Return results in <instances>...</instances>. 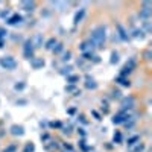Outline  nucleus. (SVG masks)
I'll return each mask as SVG.
<instances>
[{
    "instance_id": "nucleus-1",
    "label": "nucleus",
    "mask_w": 152,
    "mask_h": 152,
    "mask_svg": "<svg viewBox=\"0 0 152 152\" xmlns=\"http://www.w3.org/2000/svg\"><path fill=\"white\" fill-rule=\"evenodd\" d=\"M119 110L123 111H134L138 110V97L135 94H128V96H122V99L119 100Z\"/></svg>"
},
{
    "instance_id": "nucleus-2",
    "label": "nucleus",
    "mask_w": 152,
    "mask_h": 152,
    "mask_svg": "<svg viewBox=\"0 0 152 152\" xmlns=\"http://www.w3.org/2000/svg\"><path fill=\"white\" fill-rule=\"evenodd\" d=\"M135 17H137L138 21L151 20V17H152V3L151 2H140L138 9L135 11Z\"/></svg>"
},
{
    "instance_id": "nucleus-3",
    "label": "nucleus",
    "mask_w": 152,
    "mask_h": 152,
    "mask_svg": "<svg viewBox=\"0 0 152 152\" xmlns=\"http://www.w3.org/2000/svg\"><path fill=\"white\" fill-rule=\"evenodd\" d=\"M114 35L120 43H128L131 38H129V29L125 26V23L122 21H116L114 23Z\"/></svg>"
},
{
    "instance_id": "nucleus-4",
    "label": "nucleus",
    "mask_w": 152,
    "mask_h": 152,
    "mask_svg": "<svg viewBox=\"0 0 152 152\" xmlns=\"http://www.w3.org/2000/svg\"><path fill=\"white\" fill-rule=\"evenodd\" d=\"M17 66H18V62L12 55H5L0 58V67L8 70V72H14L17 69Z\"/></svg>"
},
{
    "instance_id": "nucleus-5",
    "label": "nucleus",
    "mask_w": 152,
    "mask_h": 152,
    "mask_svg": "<svg viewBox=\"0 0 152 152\" xmlns=\"http://www.w3.org/2000/svg\"><path fill=\"white\" fill-rule=\"evenodd\" d=\"M35 52H37V50L31 46L29 40L26 38V40L23 41V44H21V55H23V58H24V59H28V61H31L32 58H35V56H37V55H35Z\"/></svg>"
},
{
    "instance_id": "nucleus-6",
    "label": "nucleus",
    "mask_w": 152,
    "mask_h": 152,
    "mask_svg": "<svg viewBox=\"0 0 152 152\" xmlns=\"http://www.w3.org/2000/svg\"><path fill=\"white\" fill-rule=\"evenodd\" d=\"M29 43H31V46L35 49V50H38V49H41L43 46H44V41H46V37L43 35V34H40V32H35V34H32L29 38Z\"/></svg>"
},
{
    "instance_id": "nucleus-7",
    "label": "nucleus",
    "mask_w": 152,
    "mask_h": 152,
    "mask_svg": "<svg viewBox=\"0 0 152 152\" xmlns=\"http://www.w3.org/2000/svg\"><path fill=\"white\" fill-rule=\"evenodd\" d=\"M78 49H79L81 53H85V52H96L94 44H93L90 40H88V38H84V40L78 44Z\"/></svg>"
},
{
    "instance_id": "nucleus-8",
    "label": "nucleus",
    "mask_w": 152,
    "mask_h": 152,
    "mask_svg": "<svg viewBox=\"0 0 152 152\" xmlns=\"http://www.w3.org/2000/svg\"><path fill=\"white\" fill-rule=\"evenodd\" d=\"M20 8L24 11V12H35L38 8H40V2H35V0H32V2H29V0H26V2H20Z\"/></svg>"
},
{
    "instance_id": "nucleus-9",
    "label": "nucleus",
    "mask_w": 152,
    "mask_h": 152,
    "mask_svg": "<svg viewBox=\"0 0 152 152\" xmlns=\"http://www.w3.org/2000/svg\"><path fill=\"white\" fill-rule=\"evenodd\" d=\"M107 94H108L107 97H108L110 100H120V99H122V96H123L122 90H120L119 87H116V85H111Z\"/></svg>"
},
{
    "instance_id": "nucleus-10",
    "label": "nucleus",
    "mask_w": 152,
    "mask_h": 152,
    "mask_svg": "<svg viewBox=\"0 0 152 152\" xmlns=\"http://www.w3.org/2000/svg\"><path fill=\"white\" fill-rule=\"evenodd\" d=\"M5 21H6L8 26H20V24L24 23V18H23L20 14L14 12V14H11V17H9L8 20H5Z\"/></svg>"
},
{
    "instance_id": "nucleus-11",
    "label": "nucleus",
    "mask_w": 152,
    "mask_h": 152,
    "mask_svg": "<svg viewBox=\"0 0 152 152\" xmlns=\"http://www.w3.org/2000/svg\"><path fill=\"white\" fill-rule=\"evenodd\" d=\"M58 59H59V62H61V66L70 64V61L73 59V50H72V49H66L64 52L58 56Z\"/></svg>"
},
{
    "instance_id": "nucleus-12",
    "label": "nucleus",
    "mask_w": 152,
    "mask_h": 152,
    "mask_svg": "<svg viewBox=\"0 0 152 152\" xmlns=\"http://www.w3.org/2000/svg\"><path fill=\"white\" fill-rule=\"evenodd\" d=\"M8 134L9 135H12V137H23L24 135V126L23 125H12L11 128H9V131H8Z\"/></svg>"
},
{
    "instance_id": "nucleus-13",
    "label": "nucleus",
    "mask_w": 152,
    "mask_h": 152,
    "mask_svg": "<svg viewBox=\"0 0 152 152\" xmlns=\"http://www.w3.org/2000/svg\"><path fill=\"white\" fill-rule=\"evenodd\" d=\"M84 87L87 88V90H97L99 88V84L93 79V76H90V75H85V78H84Z\"/></svg>"
},
{
    "instance_id": "nucleus-14",
    "label": "nucleus",
    "mask_w": 152,
    "mask_h": 152,
    "mask_svg": "<svg viewBox=\"0 0 152 152\" xmlns=\"http://www.w3.org/2000/svg\"><path fill=\"white\" fill-rule=\"evenodd\" d=\"M140 61H143L145 64H151V61H152V47L151 46L145 47L140 52Z\"/></svg>"
},
{
    "instance_id": "nucleus-15",
    "label": "nucleus",
    "mask_w": 152,
    "mask_h": 152,
    "mask_svg": "<svg viewBox=\"0 0 152 152\" xmlns=\"http://www.w3.org/2000/svg\"><path fill=\"white\" fill-rule=\"evenodd\" d=\"M85 14H87V9H85V8H79V11H76V14H75V17H73V26H75V28L79 26V24L84 21Z\"/></svg>"
},
{
    "instance_id": "nucleus-16",
    "label": "nucleus",
    "mask_w": 152,
    "mask_h": 152,
    "mask_svg": "<svg viewBox=\"0 0 152 152\" xmlns=\"http://www.w3.org/2000/svg\"><path fill=\"white\" fill-rule=\"evenodd\" d=\"M129 38L131 40H145L146 38V34L140 29V28H134V29H129Z\"/></svg>"
},
{
    "instance_id": "nucleus-17",
    "label": "nucleus",
    "mask_w": 152,
    "mask_h": 152,
    "mask_svg": "<svg viewBox=\"0 0 152 152\" xmlns=\"http://www.w3.org/2000/svg\"><path fill=\"white\" fill-rule=\"evenodd\" d=\"M59 40L55 37V35H52V37H49L47 40L44 41V46H43V49L44 50H47V52H52V49L56 46V43H58Z\"/></svg>"
},
{
    "instance_id": "nucleus-18",
    "label": "nucleus",
    "mask_w": 152,
    "mask_h": 152,
    "mask_svg": "<svg viewBox=\"0 0 152 152\" xmlns=\"http://www.w3.org/2000/svg\"><path fill=\"white\" fill-rule=\"evenodd\" d=\"M29 64H31V67L34 69V70H40V69H43L44 67V58H41V56H35V58H32L31 61H29Z\"/></svg>"
},
{
    "instance_id": "nucleus-19",
    "label": "nucleus",
    "mask_w": 152,
    "mask_h": 152,
    "mask_svg": "<svg viewBox=\"0 0 152 152\" xmlns=\"http://www.w3.org/2000/svg\"><path fill=\"white\" fill-rule=\"evenodd\" d=\"M114 85H119V87H125V88H129L132 84H131V79L129 78H123V76H116V78H114Z\"/></svg>"
},
{
    "instance_id": "nucleus-20",
    "label": "nucleus",
    "mask_w": 152,
    "mask_h": 152,
    "mask_svg": "<svg viewBox=\"0 0 152 152\" xmlns=\"http://www.w3.org/2000/svg\"><path fill=\"white\" fill-rule=\"evenodd\" d=\"M59 132L64 135V137L70 138V137L75 134V128H73V125H72V123H67V125L64 123V125H62V128L59 129Z\"/></svg>"
},
{
    "instance_id": "nucleus-21",
    "label": "nucleus",
    "mask_w": 152,
    "mask_h": 152,
    "mask_svg": "<svg viewBox=\"0 0 152 152\" xmlns=\"http://www.w3.org/2000/svg\"><path fill=\"white\" fill-rule=\"evenodd\" d=\"M20 149V142H11V143H6V146L0 149V152H18Z\"/></svg>"
},
{
    "instance_id": "nucleus-22",
    "label": "nucleus",
    "mask_w": 152,
    "mask_h": 152,
    "mask_svg": "<svg viewBox=\"0 0 152 152\" xmlns=\"http://www.w3.org/2000/svg\"><path fill=\"white\" fill-rule=\"evenodd\" d=\"M142 140V134H138V132H134V134H129L128 135V138H126V146H132V145H135L137 142H140Z\"/></svg>"
},
{
    "instance_id": "nucleus-23",
    "label": "nucleus",
    "mask_w": 152,
    "mask_h": 152,
    "mask_svg": "<svg viewBox=\"0 0 152 152\" xmlns=\"http://www.w3.org/2000/svg\"><path fill=\"white\" fill-rule=\"evenodd\" d=\"M73 70H75V66H72V64H64V66H61V67L58 69V73H59V75H62V76H66V78H67L69 75L75 73Z\"/></svg>"
},
{
    "instance_id": "nucleus-24",
    "label": "nucleus",
    "mask_w": 152,
    "mask_h": 152,
    "mask_svg": "<svg viewBox=\"0 0 152 152\" xmlns=\"http://www.w3.org/2000/svg\"><path fill=\"white\" fill-rule=\"evenodd\" d=\"M128 151H129V152H145V151H146V143H145L143 140H140V142H137L135 145L129 146Z\"/></svg>"
},
{
    "instance_id": "nucleus-25",
    "label": "nucleus",
    "mask_w": 152,
    "mask_h": 152,
    "mask_svg": "<svg viewBox=\"0 0 152 152\" xmlns=\"http://www.w3.org/2000/svg\"><path fill=\"white\" fill-rule=\"evenodd\" d=\"M64 50H66V44L62 43V41H58L56 46L52 49V55H53V58H58L62 52H64Z\"/></svg>"
},
{
    "instance_id": "nucleus-26",
    "label": "nucleus",
    "mask_w": 152,
    "mask_h": 152,
    "mask_svg": "<svg viewBox=\"0 0 152 152\" xmlns=\"http://www.w3.org/2000/svg\"><path fill=\"white\" fill-rule=\"evenodd\" d=\"M76 67H79V70H82V72H88V69L91 67V64H90V62H87V61H84L79 56V58H76Z\"/></svg>"
},
{
    "instance_id": "nucleus-27",
    "label": "nucleus",
    "mask_w": 152,
    "mask_h": 152,
    "mask_svg": "<svg viewBox=\"0 0 152 152\" xmlns=\"http://www.w3.org/2000/svg\"><path fill=\"white\" fill-rule=\"evenodd\" d=\"M66 81H67V85H78V82H81V76L78 73H72L66 78Z\"/></svg>"
},
{
    "instance_id": "nucleus-28",
    "label": "nucleus",
    "mask_w": 152,
    "mask_h": 152,
    "mask_svg": "<svg viewBox=\"0 0 152 152\" xmlns=\"http://www.w3.org/2000/svg\"><path fill=\"white\" fill-rule=\"evenodd\" d=\"M125 66L128 67L129 70H132V72H134V70L137 69V66H138V58H137L135 55H134V56H131L128 61H126V64H125Z\"/></svg>"
},
{
    "instance_id": "nucleus-29",
    "label": "nucleus",
    "mask_w": 152,
    "mask_h": 152,
    "mask_svg": "<svg viewBox=\"0 0 152 152\" xmlns=\"http://www.w3.org/2000/svg\"><path fill=\"white\" fill-rule=\"evenodd\" d=\"M62 125H64V122H61V120H52V122H47L49 129H55V131H59V129L62 128Z\"/></svg>"
},
{
    "instance_id": "nucleus-30",
    "label": "nucleus",
    "mask_w": 152,
    "mask_h": 152,
    "mask_svg": "<svg viewBox=\"0 0 152 152\" xmlns=\"http://www.w3.org/2000/svg\"><path fill=\"white\" fill-rule=\"evenodd\" d=\"M123 132L122 131H116L114 132V135H113V143L114 145H120V143H123Z\"/></svg>"
},
{
    "instance_id": "nucleus-31",
    "label": "nucleus",
    "mask_w": 152,
    "mask_h": 152,
    "mask_svg": "<svg viewBox=\"0 0 152 152\" xmlns=\"http://www.w3.org/2000/svg\"><path fill=\"white\" fill-rule=\"evenodd\" d=\"M52 132H49V131H43L41 134H40V138H41V142H43V145H46V143H49L50 140H52Z\"/></svg>"
},
{
    "instance_id": "nucleus-32",
    "label": "nucleus",
    "mask_w": 152,
    "mask_h": 152,
    "mask_svg": "<svg viewBox=\"0 0 152 152\" xmlns=\"http://www.w3.org/2000/svg\"><path fill=\"white\" fill-rule=\"evenodd\" d=\"M21 152H35V145L32 142H26L21 148Z\"/></svg>"
},
{
    "instance_id": "nucleus-33",
    "label": "nucleus",
    "mask_w": 152,
    "mask_h": 152,
    "mask_svg": "<svg viewBox=\"0 0 152 152\" xmlns=\"http://www.w3.org/2000/svg\"><path fill=\"white\" fill-rule=\"evenodd\" d=\"M119 59H120V55H119V52H116V50H113L111 52V58H110V64H117L119 62Z\"/></svg>"
},
{
    "instance_id": "nucleus-34",
    "label": "nucleus",
    "mask_w": 152,
    "mask_h": 152,
    "mask_svg": "<svg viewBox=\"0 0 152 152\" xmlns=\"http://www.w3.org/2000/svg\"><path fill=\"white\" fill-rule=\"evenodd\" d=\"M24 88H26V82H24V81H18V82L14 84V90L18 91V93H21Z\"/></svg>"
},
{
    "instance_id": "nucleus-35",
    "label": "nucleus",
    "mask_w": 152,
    "mask_h": 152,
    "mask_svg": "<svg viewBox=\"0 0 152 152\" xmlns=\"http://www.w3.org/2000/svg\"><path fill=\"white\" fill-rule=\"evenodd\" d=\"M76 119H78V122H79V123H82L84 126H85V125H88V123H90V122L87 120V116H85L84 113H79L78 116H76Z\"/></svg>"
},
{
    "instance_id": "nucleus-36",
    "label": "nucleus",
    "mask_w": 152,
    "mask_h": 152,
    "mask_svg": "<svg viewBox=\"0 0 152 152\" xmlns=\"http://www.w3.org/2000/svg\"><path fill=\"white\" fill-rule=\"evenodd\" d=\"M75 134H78L81 138H85L87 137V132H85L84 126H78V128H75Z\"/></svg>"
},
{
    "instance_id": "nucleus-37",
    "label": "nucleus",
    "mask_w": 152,
    "mask_h": 152,
    "mask_svg": "<svg viewBox=\"0 0 152 152\" xmlns=\"http://www.w3.org/2000/svg\"><path fill=\"white\" fill-rule=\"evenodd\" d=\"M8 35H9L8 29H6L5 26H0V40H6Z\"/></svg>"
},
{
    "instance_id": "nucleus-38",
    "label": "nucleus",
    "mask_w": 152,
    "mask_h": 152,
    "mask_svg": "<svg viewBox=\"0 0 152 152\" xmlns=\"http://www.w3.org/2000/svg\"><path fill=\"white\" fill-rule=\"evenodd\" d=\"M8 37H9V38H12V40H14L15 43H20V44H23V41H24V40H23V38H21L20 35H17V34H14V32H12V34H9Z\"/></svg>"
},
{
    "instance_id": "nucleus-39",
    "label": "nucleus",
    "mask_w": 152,
    "mask_h": 152,
    "mask_svg": "<svg viewBox=\"0 0 152 152\" xmlns=\"http://www.w3.org/2000/svg\"><path fill=\"white\" fill-rule=\"evenodd\" d=\"M9 17H11V11H9V9L0 11V18H2V20H8Z\"/></svg>"
},
{
    "instance_id": "nucleus-40",
    "label": "nucleus",
    "mask_w": 152,
    "mask_h": 152,
    "mask_svg": "<svg viewBox=\"0 0 152 152\" xmlns=\"http://www.w3.org/2000/svg\"><path fill=\"white\" fill-rule=\"evenodd\" d=\"M64 90H66L67 93H75L76 90H78V85H66Z\"/></svg>"
},
{
    "instance_id": "nucleus-41",
    "label": "nucleus",
    "mask_w": 152,
    "mask_h": 152,
    "mask_svg": "<svg viewBox=\"0 0 152 152\" xmlns=\"http://www.w3.org/2000/svg\"><path fill=\"white\" fill-rule=\"evenodd\" d=\"M91 114L94 116V120H97V122L102 120V114H99V111H97V110H91Z\"/></svg>"
},
{
    "instance_id": "nucleus-42",
    "label": "nucleus",
    "mask_w": 152,
    "mask_h": 152,
    "mask_svg": "<svg viewBox=\"0 0 152 152\" xmlns=\"http://www.w3.org/2000/svg\"><path fill=\"white\" fill-rule=\"evenodd\" d=\"M76 111H78V108L73 107V108H69V110H67V114H70V116H72V114H75Z\"/></svg>"
},
{
    "instance_id": "nucleus-43",
    "label": "nucleus",
    "mask_w": 152,
    "mask_h": 152,
    "mask_svg": "<svg viewBox=\"0 0 152 152\" xmlns=\"http://www.w3.org/2000/svg\"><path fill=\"white\" fill-rule=\"evenodd\" d=\"M6 46V40H0V49H3Z\"/></svg>"
},
{
    "instance_id": "nucleus-44",
    "label": "nucleus",
    "mask_w": 152,
    "mask_h": 152,
    "mask_svg": "<svg viewBox=\"0 0 152 152\" xmlns=\"http://www.w3.org/2000/svg\"><path fill=\"white\" fill-rule=\"evenodd\" d=\"M24 104H26V100H24V99H21V100H17V105H24Z\"/></svg>"
},
{
    "instance_id": "nucleus-45",
    "label": "nucleus",
    "mask_w": 152,
    "mask_h": 152,
    "mask_svg": "<svg viewBox=\"0 0 152 152\" xmlns=\"http://www.w3.org/2000/svg\"><path fill=\"white\" fill-rule=\"evenodd\" d=\"M40 126L41 128H47V122H40Z\"/></svg>"
},
{
    "instance_id": "nucleus-46",
    "label": "nucleus",
    "mask_w": 152,
    "mask_h": 152,
    "mask_svg": "<svg viewBox=\"0 0 152 152\" xmlns=\"http://www.w3.org/2000/svg\"><path fill=\"white\" fill-rule=\"evenodd\" d=\"M0 149H2V143H0Z\"/></svg>"
}]
</instances>
